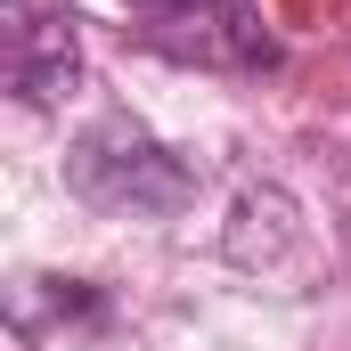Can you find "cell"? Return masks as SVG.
<instances>
[{
	"mask_svg": "<svg viewBox=\"0 0 351 351\" xmlns=\"http://www.w3.org/2000/svg\"><path fill=\"white\" fill-rule=\"evenodd\" d=\"M82 49H74V8L58 0H8V90L25 106H49L58 90H74Z\"/></svg>",
	"mask_w": 351,
	"mask_h": 351,
	"instance_id": "7a4b0ae2",
	"label": "cell"
},
{
	"mask_svg": "<svg viewBox=\"0 0 351 351\" xmlns=\"http://www.w3.org/2000/svg\"><path fill=\"white\" fill-rule=\"evenodd\" d=\"M164 25H188V33H156V49L164 58H196V66H229V74H262L278 66V41L262 33V16H254V0H188L180 16Z\"/></svg>",
	"mask_w": 351,
	"mask_h": 351,
	"instance_id": "3957f363",
	"label": "cell"
},
{
	"mask_svg": "<svg viewBox=\"0 0 351 351\" xmlns=\"http://www.w3.org/2000/svg\"><path fill=\"white\" fill-rule=\"evenodd\" d=\"M131 8H147V16L164 25V16H180V8H188V0H131Z\"/></svg>",
	"mask_w": 351,
	"mask_h": 351,
	"instance_id": "277c9868",
	"label": "cell"
},
{
	"mask_svg": "<svg viewBox=\"0 0 351 351\" xmlns=\"http://www.w3.org/2000/svg\"><path fill=\"white\" fill-rule=\"evenodd\" d=\"M66 188L98 213H180L196 196V172L156 131H139L131 114H106L66 147Z\"/></svg>",
	"mask_w": 351,
	"mask_h": 351,
	"instance_id": "6da1fadb",
	"label": "cell"
}]
</instances>
